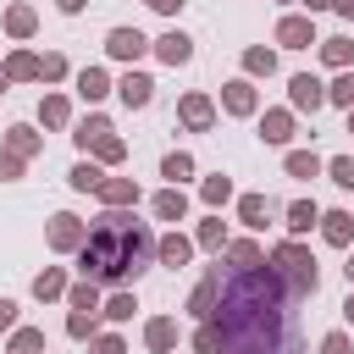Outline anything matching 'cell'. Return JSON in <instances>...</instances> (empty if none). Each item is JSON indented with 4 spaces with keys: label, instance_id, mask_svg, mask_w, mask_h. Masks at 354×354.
Segmentation results:
<instances>
[{
    "label": "cell",
    "instance_id": "6da1fadb",
    "mask_svg": "<svg viewBox=\"0 0 354 354\" xmlns=\"http://www.w3.org/2000/svg\"><path fill=\"white\" fill-rule=\"evenodd\" d=\"M293 293L277 277V266H254V271H232L221 282V299L210 310V326L221 332L227 354H288V310Z\"/></svg>",
    "mask_w": 354,
    "mask_h": 354
},
{
    "label": "cell",
    "instance_id": "7a4b0ae2",
    "mask_svg": "<svg viewBox=\"0 0 354 354\" xmlns=\"http://www.w3.org/2000/svg\"><path fill=\"white\" fill-rule=\"evenodd\" d=\"M155 232L133 216V210H105L94 227H88V243L77 249V271L100 288H122V282H138L149 266H155Z\"/></svg>",
    "mask_w": 354,
    "mask_h": 354
},
{
    "label": "cell",
    "instance_id": "3957f363",
    "mask_svg": "<svg viewBox=\"0 0 354 354\" xmlns=\"http://www.w3.org/2000/svg\"><path fill=\"white\" fill-rule=\"evenodd\" d=\"M271 266H277V277L288 282L293 299H315V288H321V266H315V254H310L299 238L277 243V249H271Z\"/></svg>",
    "mask_w": 354,
    "mask_h": 354
},
{
    "label": "cell",
    "instance_id": "277c9868",
    "mask_svg": "<svg viewBox=\"0 0 354 354\" xmlns=\"http://www.w3.org/2000/svg\"><path fill=\"white\" fill-rule=\"evenodd\" d=\"M44 243H50L55 254H77V249L88 243V221H83V216H72V210H55V216H50V227H44Z\"/></svg>",
    "mask_w": 354,
    "mask_h": 354
},
{
    "label": "cell",
    "instance_id": "5b68a950",
    "mask_svg": "<svg viewBox=\"0 0 354 354\" xmlns=\"http://www.w3.org/2000/svg\"><path fill=\"white\" fill-rule=\"evenodd\" d=\"M321 105H326V83H321L315 72H293V77H288V111H293V116H299V111L315 116Z\"/></svg>",
    "mask_w": 354,
    "mask_h": 354
},
{
    "label": "cell",
    "instance_id": "8992f818",
    "mask_svg": "<svg viewBox=\"0 0 354 354\" xmlns=\"http://www.w3.org/2000/svg\"><path fill=\"white\" fill-rule=\"evenodd\" d=\"M149 50H155V39H144L138 28H111V33H105V55H111V61H127V66H133V61H144Z\"/></svg>",
    "mask_w": 354,
    "mask_h": 354
},
{
    "label": "cell",
    "instance_id": "52a82bcc",
    "mask_svg": "<svg viewBox=\"0 0 354 354\" xmlns=\"http://www.w3.org/2000/svg\"><path fill=\"white\" fill-rule=\"evenodd\" d=\"M177 122H183L188 133H210V127H216V100H210L205 88L183 94V100H177Z\"/></svg>",
    "mask_w": 354,
    "mask_h": 354
},
{
    "label": "cell",
    "instance_id": "ba28073f",
    "mask_svg": "<svg viewBox=\"0 0 354 354\" xmlns=\"http://www.w3.org/2000/svg\"><path fill=\"white\" fill-rule=\"evenodd\" d=\"M293 133H299V116H293L288 105H271V111H260V144H271V149H288V144H293Z\"/></svg>",
    "mask_w": 354,
    "mask_h": 354
},
{
    "label": "cell",
    "instance_id": "9c48e42d",
    "mask_svg": "<svg viewBox=\"0 0 354 354\" xmlns=\"http://www.w3.org/2000/svg\"><path fill=\"white\" fill-rule=\"evenodd\" d=\"M221 111H227V116H254V111H260L254 77H227V83H221Z\"/></svg>",
    "mask_w": 354,
    "mask_h": 354
},
{
    "label": "cell",
    "instance_id": "30bf717a",
    "mask_svg": "<svg viewBox=\"0 0 354 354\" xmlns=\"http://www.w3.org/2000/svg\"><path fill=\"white\" fill-rule=\"evenodd\" d=\"M277 44H282V50H310V44H321V39H315V17H310V11H304V17L288 11V17L277 22Z\"/></svg>",
    "mask_w": 354,
    "mask_h": 354
},
{
    "label": "cell",
    "instance_id": "8fae6325",
    "mask_svg": "<svg viewBox=\"0 0 354 354\" xmlns=\"http://www.w3.org/2000/svg\"><path fill=\"white\" fill-rule=\"evenodd\" d=\"M216 299H221V266H210V271L194 282V293H188V315H194V321H210Z\"/></svg>",
    "mask_w": 354,
    "mask_h": 354
},
{
    "label": "cell",
    "instance_id": "7c38bea8",
    "mask_svg": "<svg viewBox=\"0 0 354 354\" xmlns=\"http://www.w3.org/2000/svg\"><path fill=\"white\" fill-rule=\"evenodd\" d=\"M116 94H122V105H127V111H144V105L155 100V77H149V72H133V66H127V72L116 77Z\"/></svg>",
    "mask_w": 354,
    "mask_h": 354
},
{
    "label": "cell",
    "instance_id": "4fadbf2b",
    "mask_svg": "<svg viewBox=\"0 0 354 354\" xmlns=\"http://www.w3.org/2000/svg\"><path fill=\"white\" fill-rule=\"evenodd\" d=\"M155 55H160L166 66H188V61H194V39H188L183 28H166V33L155 39Z\"/></svg>",
    "mask_w": 354,
    "mask_h": 354
},
{
    "label": "cell",
    "instance_id": "5bb4252c",
    "mask_svg": "<svg viewBox=\"0 0 354 354\" xmlns=\"http://www.w3.org/2000/svg\"><path fill=\"white\" fill-rule=\"evenodd\" d=\"M100 205L105 210H133L138 205V183L133 177H105L100 183Z\"/></svg>",
    "mask_w": 354,
    "mask_h": 354
},
{
    "label": "cell",
    "instance_id": "9a60e30c",
    "mask_svg": "<svg viewBox=\"0 0 354 354\" xmlns=\"http://www.w3.org/2000/svg\"><path fill=\"white\" fill-rule=\"evenodd\" d=\"M144 348L149 354H171L177 348V321L171 315H149L144 321Z\"/></svg>",
    "mask_w": 354,
    "mask_h": 354
},
{
    "label": "cell",
    "instance_id": "2e32d148",
    "mask_svg": "<svg viewBox=\"0 0 354 354\" xmlns=\"http://www.w3.org/2000/svg\"><path fill=\"white\" fill-rule=\"evenodd\" d=\"M321 238L332 249H348L354 243V210H321Z\"/></svg>",
    "mask_w": 354,
    "mask_h": 354
},
{
    "label": "cell",
    "instance_id": "e0dca14e",
    "mask_svg": "<svg viewBox=\"0 0 354 354\" xmlns=\"http://www.w3.org/2000/svg\"><path fill=\"white\" fill-rule=\"evenodd\" d=\"M77 94H83V105H100L105 94H116V83H111L105 66H83V72H77Z\"/></svg>",
    "mask_w": 354,
    "mask_h": 354
},
{
    "label": "cell",
    "instance_id": "ac0fdd59",
    "mask_svg": "<svg viewBox=\"0 0 354 354\" xmlns=\"http://www.w3.org/2000/svg\"><path fill=\"white\" fill-rule=\"evenodd\" d=\"M111 133H116V127H111V116H100V111H88V116H83V122L72 127V144H77V149L88 155V149H94L100 138H111Z\"/></svg>",
    "mask_w": 354,
    "mask_h": 354
},
{
    "label": "cell",
    "instance_id": "d6986e66",
    "mask_svg": "<svg viewBox=\"0 0 354 354\" xmlns=\"http://www.w3.org/2000/svg\"><path fill=\"white\" fill-rule=\"evenodd\" d=\"M6 149H11L17 160H33V155L44 149V133H33L28 122H11V127H6Z\"/></svg>",
    "mask_w": 354,
    "mask_h": 354
},
{
    "label": "cell",
    "instance_id": "ffe728a7",
    "mask_svg": "<svg viewBox=\"0 0 354 354\" xmlns=\"http://www.w3.org/2000/svg\"><path fill=\"white\" fill-rule=\"evenodd\" d=\"M155 260H160V266H171V271H183V266L194 260V238H183V232H166V238L155 243Z\"/></svg>",
    "mask_w": 354,
    "mask_h": 354
},
{
    "label": "cell",
    "instance_id": "44dd1931",
    "mask_svg": "<svg viewBox=\"0 0 354 354\" xmlns=\"http://www.w3.org/2000/svg\"><path fill=\"white\" fill-rule=\"evenodd\" d=\"M282 171H288V177H299V183H310V177H321V171H326V160H321L315 149H288V155H282Z\"/></svg>",
    "mask_w": 354,
    "mask_h": 354
},
{
    "label": "cell",
    "instance_id": "7402d4cb",
    "mask_svg": "<svg viewBox=\"0 0 354 354\" xmlns=\"http://www.w3.org/2000/svg\"><path fill=\"white\" fill-rule=\"evenodd\" d=\"M149 210H155V221H183V216H188V194L166 183V188L149 199Z\"/></svg>",
    "mask_w": 354,
    "mask_h": 354
},
{
    "label": "cell",
    "instance_id": "603a6c76",
    "mask_svg": "<svg viewBox=\"0 0 354 354\" xmlns=\"http://www.w3.org/2000/svg\"><path fill=\"white\" fill-rule=\"evenodd\" d=\"M315 50H321V61H326L332 72H348V66H354V39H348V33H332V39H321Z\"/></svg>",
    "mask_w": 354,
    "mask_h": 354
},
{
    "label": "cell",
    "instance_id": "cb8c5ba5",
    "mask_svg": "<svg viewBox=\"0 0 354 354\" xmlns=\"http://www.w3.org/2000/svg\"><path fill=\"white\" fill-rule=\"evenodd\" d=\"M282 216H288V232H293V238H304L310 227H321V205H315V199H293Z\"/></svg>",
    "mask_w": 354,
    "mask_h": 354
},
{
    "label": "cell",
    "instance_id": "d4e9b609",
    "mask_svg": "<svg viewBox=\"0 0 354 354\" xmlns=\"http://www.w3.org/2000/svg\"><path fill=\"white\" fill-rule=\"evenodd\" d=\"M194 249H216V254L227 249V221H221V210H210V216L194 227Z\"/></svg>",
    "mask_w": 354,
    "mask_h": 354
},
{
    "label": "cell",
    "instance_id": "484cf974",
    "mask_svg": "<svg viewBox=\"0 0 354 354\" xmlns=\"http://www.w3.org/2000/svg\"><path fill=\"white\" fill-rule=\"evenodd\" d=\"M227 266H238V271H254V266H266V254H260V243L254 238H227Z\"/></svg>",
    "mask_w": 354,
    "mask_h": 354
},
{
    "label": "cell",
    "instance_id": "4316f807",
    "mask_svg": "<svg viewBox=\"0 0 354 354\" xmlns=\"http://www.w3.org/2000/svg\"><path fill=\"white\" fill-rule=\"evenodd\" d=\"M66 288H72V282H66V271H61V266H44V271L33 277V299H39V304L66 299Z\"/></svg>",
    "mask_w": 354,
    "mask_h": 354
},
{
    "label": "cell",
    "instance_id": "83f0119b",
    "mask_svg": "<svg viewBox=\"0 0 354 354\" xmlns=\"http://www.w3.org/2000/svg\"><path fill=\"white\" fill-rule=\"evenodd\" d=\"M0 22H6V33H11V39H33V28H39V11L17 0V6H6V17H0Z\"/></svg>",
    "mask_w": 354,
    "mask_h": 354
},
{
    "label": "cell",
    "instance_id": "f1b7e54d",
    "mask_svg": "<svg viewBox=\"0 0 354 354\" xmlns=\"http://www.w3.org/2000/svg\"><path fill=\"white\" fill-rule=\"evenodd\" d=\"M66 183H72V188H77V194H100V183H105V166H100V160H88V155H83V160H77V166H72V171H66Z\"/></svg>",
    "mask_w": 354,
    "mask_h": 354
},
{
    "label": "cell",
    "instance_id": "f546056e",
    "mask_svg": "<svg viewBox=\"0 0 354 354\" xmlns=\"http://www.w3.org/2000/svg\"><path fill=\"white\" fill-rule=\"evenodd\" d=\"M266 216H271V199H266V194H238V221H243V227L260 232Z\"/></svg>",
    "mask_w": 354,
    "mask_h": 354
},
{
    "label": "cell",
    "instance_id": "4dcf8cb0",
    "mask_svg": "<svg viewBox=\"0 0 354 354\" xmlns=\"http://www.w3.org/2000/svg\"><path fill=\"white\" fill-rule=\"evenodd\" d=\"M100 321H105L100 310H72V315H66V337H77V343H94V337H100Z\"/></svg>",
    "mask_w": 354,
    "mask_h": 354
},
{
    "label": "cell",
    "instance_id": "1f68e13d",
    "mask_svg": "<svg viewBox=\"0 0 354 354\" xmlns=\"http://www.w3.org/2000/svg\"><path fill=\"white\" fill-rule=\"evenodd\" d=\"M271 72H277V50L249 44V50H243V77H271Z\"/></svg>",
    "mask_w": 354,
    "mask_h": 354
},
{
    "label": "cell",
    "instance_id": "d6a6232c",
    "mask_svg": "<svg viewBox=\"0 0 354 354\" xmlns=\"http://www.w3.org/2000/svg\"><path fill=\"white\" fill-rule=\"evenodd\" d=\"M6 72H11V83H39V55L33 50H11L6 55Z\"/></svg>",
    "mask_w": 354,
    "mask_h": 354
},
{
    "label": "cell",
    "instance_id": "836d02e7",
    "mask_svg": "<svg viewBox=\"0 0 354 354\" xmlns=\"http://www.w3.org/2000/svg\"><path fill=\"white\" fill-rule=\"evenodd\" d=\"M39 122H44V127H66V122H72V100H66V94H44V100H39Z\"/></svg>",
    "mask_w": 354,
    "mask_h": 354
},
{
    "label": "cell",
    "instance_id": "e575fe53",
    "mask_svg": "<svg viewBox=\"0 0 354 354\" xmlns=\"http://www.w3.org/2000/svg\"><path fill=\"white\" fill-rule=\"evenodd\" d=\"M199 199H205L210 210H221V205H232V177H227V171H216V177H205V183H199Z\"/></svg>",
    "mask_w": 354,
    "mask_h": 354
},
{
    "label": "cell",
    "instance_id": "d590c367",
    "mask_svg": "<svg viewBox=\"0 0 354 354\" xmlns=\"http://www.w3.org/2000/svg\"><path fill=\"white\" fill-rule=\"evenodd\" d=\"M133 310H138V299H133L127 288H116V293H111V299L100 304V315H105L111 326H122V321H133Z\"/></svg>",
    "mask_w": 354,
    "mask_h": 354
},
{
    "label": "cell",
    "instance_id": "8d00e7d4",
    "mask_svg": "<svg viewBox=\"0 0 354 354\" xmlns=\"http://www.w3.org/2000/svg\"><path fill=\"white\" fill-rule=\"evenodd\" d=\"M160 177H166L171 188H183V177H194V155H188V149H171V155L160 160Z\"/></svg>",
    "mask_w": 354,
    "mask_h": 354
},
{
    "label": "cell",
    "instance_id": "74e56055",
    "mask_svg": "<svg viewBox=\"0 0 354 354\" xmlns=\"http://www.w3.org/2000/svg\"><path fill=\"white\" fill-rule=\"evenodd\" d=\"M66 304H72V310H100V304H105V299H100V282H88V277L72 282V288H66Z\"/></svg>",
    "mask_w": 354,
    "mask_h": 354
},
{
    "label": "cell",
    "instance_id": "f35d334b",
    "mask_svg": "<svg viewBox=\"0 0 354 354\" xmlns=\"http://www.w3.org/2000/svg\"><path fill=\"white\" fill-rule=\"evenodd\" d=\"M6 354H44V332L39 326H17L11 343H6Z\"/></svg>",
    "mask_w": 354,
    "mask_h": 354
},
{
    "label": "cell",
    "instance_id": "ab89813d",
    "mask_svg": "<svg viewBox=\"0 0 354 354\" xmlns=\"http://www.w3.org/2000/svg\"><path fill=\"white\" fill-rule=\"evenodd\" d=\"M326 105H343V111H354V66H348V72H337V77L326 83Z\"/></svg>",
    "mask_w": 354,
    "mask_h": 354
},
{
    "label": "cell",
    "instance_id": "60d3db41",
    "mask_svg": "<svg viewBox=\"0 0 354 354\" xmlns=\"http://www.w3.org/2000/svg\"><path fill=\"white\" fill-rule=\"evenodd\" d=\"M94 160H100V166H122V160H127V138H122V133L100 138V144H94Z\"/></svg>",
    "mask_w": 354,
    "mask_h": 354
},
{
    "label": "cell",
    "instance_id": "b9f144b4",
    "mask_svg": "<svg viewBox=\"0 0 354 354\" xmlns=\"http://www.w3.org/2000/svg\"><path fill=\"white\" fill-rule=\"evenodd\" d=\"M72 66H66V55L61 50H50V55H39V83H61Z\"/></svg>",
    "mask_w": 354,
    "mask_h": 354
},
{
    "label": "cell",
    "instance_id": "7bdbcfd3",
    "mask_svg": "<svg viewBox=\"0 0 354 354\" xmlns=\"http://www.w3.org/2000/svg\"><path fill=\"white\" fill-rule=\"evenodd\" d=\"M194 354H227V348H221V332H216L210 321L194 326Z\"/></svg>",
    "mask_w": 354,
    "mask_h": 354
},
{
    "label": "cell",
    "instance_id": "ee69618b",
    "mask_svg": "<svg viewBox=\"0 0 354 354\" xmlns=\"http://www.w3.org/2000/svg\"><path fill=\"white\" fill-rule=\"evenodd\" d=\"M326 177H332L337 188H354V155H332V160H326Z\"/></svg>",
    "mask_w": 354,
    "mask_h": 354
},
{
    "label": "cell",
    "instance_id": "f6af8a7d",
    "mask_svg": "<svg viewBox=\"0 0 354 354\" xmlns=\"http://www.w3.org/2000/svg\"><path fill=\"white\" fill-rule=\"evenodd\" d=\"M321 354H354V343H348V332H343V326H332V332L321 337Z\"/></svg>",
    "mask_w": 354,
    "mask_h": 354
},
{
    "label": "cell",
    "instance_id": "bcb514c9",
    "mask_svg": "<svg viewBox=\"0 0 354 354\" xmlns=\"http://www.w3.org/2000/svg\"><path fill=\"white\" fill-rule=\"evenodd\" d=\"M88 354H127V343H122L116 332H100V337L88 343Z\"/></svg>",
    "mask_w": 354,
    "mask_h": 354
},
{
    "label": "cell",
    "instance_id": "7dc6e473",
    "mask_svg": "<svg viewBox=\"0 0 354 354\" xmlns=\"http://www.w3.org/2000/svg\"><path fill=\"white\" fill-rule=\"evenodd\" d=\"M22 166H28V160H17L11 149H0V183H17V177H22Z\"/></svg>",
    "mask_w": 354,
    "mask_h": 354
},
{
    "label": "cell",
    "instance_id": "c3c4849f",
    "mask_svg": "<svg viewBox=\"0 0 354 354\" xmlns=\"http://www.w3.org/2000/svg\"><path fill=\"white\" fill-rule=\"evenodd\" d=\"M0 332H17V299H0Z\"/></svg>",
    "mask_w": 354,
    "mask_h": 354
},
{
    "label": "cell",
    "instance_id": "681fc988",
    "mask_svg": "<svg viewBox=\"0 0 354 354\" xmlns=\"http://www.w3.org/2000/svg\"><path fill=\"white\" fill-rule=\"evenodd\" d=\"M144 6H149V11H160V17H177L188 0H144Z\"/></svg>",
    "mask_w": 354,
    "mask_h": 354
},
{
    "label": "cell",
    "instance_id": "f907efd6",
    "mask_svg": "<svg viewBox=\"0 0 354 354\" xmlns=\"http://www.w3.org/2000/svg\"><path fill=\"white\" fill-rule=\"evenodd\" d=\"M332 11H337L343 22H354V0H332Z\"/></svg>",
    "mask_w": 354,
    "mask_h": 354
},
{
    "label": "cell",
    "instance_id": "816d5d0a",
    "mask_svg": "<svg viewBox=\"0 0 354 354\" xmlns=\"http://www.w3.org/2000/svg\"><path fill=\"white\" fill-rule=\"evenodd\" d=\"M55 6H61V11H66V17H77V11H83V6H88V0H55Z\"/></svg>",
    "mask_w": 354,
    "mask_h": 354
},
{
    "label": "cell",
    "instance_id": "f5cc1de1",
    "mask_svg": "<svg viewBox=\"0 0 354 354\" xmlns=\"http://www.w3.org/2000/svg\"><path fill=\"white\" fill-rule=\"evenodd\" d=\"M304 6H310V17H315V11H332V0H304Z\"/></svg>",
    "mask_w": 354,
    "mask_h": 354
},
{
    "label": "cell",
    "instance_id": "db71d44e",
    "mask_svg": "<svg viewBox=\"0 0 354 354\" xmlns=\"http://www.w3.org/2000/svg\"><path fill=\"white\" fill-rule=\"evenodd\" d=\"M343 321H348V326H354V293H348V299H343Z\"/></svg>",
    "mask_w": 354,
    "mask_h": 354
},
{
    "label": "cell",
    "instance_id": "11a10c76",
    "mask_svg": "<svg viewBox=\"0 0 354 354\" xmlns=\"http://www.w3.org/2000/svg\"><path fill=\"white\" fill-rule=\"evenodd\" d=\"M6 88H11V72H6V61H0V94H6Z\"/></svg>",
    "mask_w": 354,
    "mask_h": 354
},
{
    "label": "cell",
    "instance_id": "9f6ffc18",
    "mask_svg": "<svg viewBox=\"0 0 354 354\" xmlns=\"http://www.w3.org/2000/svg\"><path fill=\"white\" fill-rule=\"evenodd\" d=\"M343 277H348V282H354V254H348V266H343Z\"/></svg>",
    "mask_w": 354,
    "mask_h": 354
},
{
    "label": "cell",
    "instance_id": "6f0895ef",
    "mask_svg": "<svg viewBox=\"0 0 354 354\" xmlns=\"http://www.w3.org/2000/svg\"><path fill=\"white\" fill-rule=\"evenodd\" d=\"M348 133H354V111H348Z\"/></svg>",
    "mask_w": 354,
    "mask_h": 354
},
{
    "label": "cell",
    "instance_id": "680465c9",
    "mask_svg": "<svg viewBox=\"0 0 354 354\" xmlns=\"http://www.w3.org/2000/svg\"><path fill=\"white\" fill-rule=\"evenodd\" d=\"M277 6H293V0H277Z\"/></svg>",
    "mask_w": 354,
    "mask_h": 354
},
{
    "label": "cell",
    "instance_id": "91938a15",
    "mask_svg": "<svg viewBox=\"0 0 354 354\" xmlns=\"http://www.w3.org/2000/svg\"><path fill=\"white\" fill-rule=\"evenodd\" d=\"M288 354H304V348H288Z\"/></svg>",
    "mask_w": 354,
    "mask_h": 354
}]
</instances>
